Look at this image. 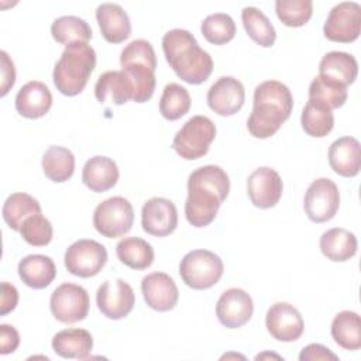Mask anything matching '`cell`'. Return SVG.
<instances>
[{"instance_id":"6da1fadb","label":"cell","mask_w":361,"mask_h":361,"mask_svg":"<svg viewBox=\"0 0 361 361\" xmlns=\"http://www.w3.org/2000/svg\"><path fill=\"white\" fill-rule=\"evenodd\" d=\"M230 192V179L217 165L195 169L188 178V197L185 202L186 220L197 228L209 226L217 216L221 203Z\"/></svg>"},{"instance_id":"7a4b0ae2","label":"cell","mask_w":361,"mask_h":361,"mask_svg":"<svg viewBox=\"0 0 361 361\" xmlns=\"http://www.w3.org/2000/svg\"><path fill=\"white\" fill-rule=\"evenodd\" d=\"M293 97L289 87L279 80H265L254 90V106L247 128L255 138L272 137L289 118Z\"/></svg>"},{"instance_id":"3957f363","label":"cell","mask_w":361,"mask_h":361,"mask_svg":"<svg viewBox=\"0 0 361 361\" xmlns=\"http://www.w3.org/2000/svg\"><path fill=\"white\" fill-rule=\"evenodd\" d=\"M162 49L176 76L189 85L206 82L213 72L210 54L199 47L196 38L188 30L173 28L164 34Z\"/></svg>"},{"instance_id":"277c9868","label":"cell","mask_w":361,"mask_h":361,"mask_svg":"<svg viewBox=\"0 0 361 361\" xmlns=\"http://www.w3.org/2000/svg\"><path fill=\"white\" fill-rule=\"evenodd\" d=\"M94 66L96 51L87 42L66 45L52 72L56 90L65 96H76L82 93Z\"/></svg>"},{"instance_id":"5b68a950","label":"cell","mask_w":361,"mask_h":361,"mask_svg":"<svg viewBox=\"0 0 361 361\" xmlns=\"http://www.w3.org/2000/svg\"><path fill=\"white\" fill-rule=\"evenodd\" d=\"M224 265L221 258L209 250H192L179 264V274L185 285L203 290L216 285L223 276Z\"/></svg>"},{"instance_id":"8992f818","label":"cell","mask_w":361,"mask_h":361,"mask_svg":"<svg viewBox=\"0 0 361 361\" xmlns=\"http://www.w3.org/2000/svg\"><path fill=\"white\" fill-rule=\"evenodd\" d=\"M214 137V123L209 117L197 114L190 117L175 134L172 148L183 159H199L207 154Z\"/></svg>"},{"instance_id":"52a82bcc","label":"cell","mask_w":361,"mask_h":361,"mask_svg":"<svg viewBox=\"0 0 361 361\" xmlns=\"http://www.w3.org/2000/svg\"><path fill=\"white\" fill-rule=\"evenodd\" d=\"M134 223V209L123 196H113L99 203L93 212V226L99 234L117 238L127 234Z\"/></svg>"},{"instance_id":"ba28073f","label":"cell","mask_w":361,"mask_h":361,"mask_svg":"<svg viewBox=\"0 0 361 361\" xmlns=\"http://www.w3.org/2000/svg\"><path fill=\"white\" fill-rule=\"evenodd\" d=\"M66 269L79 278L97 275L107 262V250L96 240L82 238L71 244L65 251Z\"/></svg>"},{"instance_id":"9c48e42d","label":"cell","mask_w":361,"mask_h":361,"mask_svg":"<svg viewBox=\"0 0 361 361\" xmlns=\"http://www.w3.org/2000/svg\"><path fill=\"white\" fill-rule=\"evenodd\" d=\"M89 307V293L80 285L65 282L51 293L49 309L54 317L61 323L72 324L86 319Z\"/></svg>"},{"instance_id":"30bf717a","label":"cell","mask_w":361,"mask_h":361,"mask_svg":"<svg viewBox=\"0 0 361 361\" xmlns=\"http://www.w3.org/2000/svg\"><path fill=\"white\" fill-rule=\"evenodd\" d=\"M305 213L314 223H326L331 220L340 207V192L337 185L329 178L313 180L303 200Z\"/></svg>"},{"instance_id":"8fae6325","label":"cell","mask_w":361,"mask_h":361,"mask_svg":"<svg viewBox=\"0 0 361 361\" xmlns=\"http://www.w3.org/2000/svg\"><path fill=\"white\" fill-rule=\"evenodd\" d=\"M361 31V6L355 1H341L336 4L323 25V34L334 42H353Z\"/></svg>"},{"instance_id":"7c38bea8","label":"cell","mask_w":361,"mask_h":361,"mask_svg":"<svg viewBox=\"0 0 361 361\" xmlns=\"http://www.w3.org/2000/svg\"><path fill=\"white\" fill-rule=\"evenodd\" d=\"M96 303L103 316L111 320H120L133 310L135 295L124 279L104 281L96 292Z\"/></svg>"},{"instance_id":"4fadbf2b","label":"cell","mask_w":361,"mask_h":361,"mask_svg":"<svg viewBox=\"0 0 361 361\" xmlns=\"http://www.w3.org/2000/svg\"><path fill=\"white\" fill-rule=\"evenodd\" d=\"M268 333L278 341L290 343L302 337L305 323L299 310L286 302L274 303L265 316Z\"/></svg>"},{"instance_id":"5bb4252c","label":"cell","mask_w":361,"mask_h":361,"mask_svg":"<svg viewBox=\"0 0 361 361\" xmlns=\"http://www.w3.org/2000/svg\"><path fill=\"white\" fill-rule=\"evenodd\" d=\"M283 183L279 173L269 168H257L247 179V193L251 203L259 209H271L281 200Z\"/></svg>"},{"instance_id":"9a60e30c","label":"cell","mask_w":361,"mask_h":361,"mask_svg":"<svg viewBox=\"0 0 361 361\" xmlns=\"http://www.w3.org/2000/svg\"><path fill=\"white\" fill-rule=\"evenodd\" d=\"M142 230L155 237H165L178 226V210L173 202L165 197H151L141 209Z\"/></svg>"},{"instance_id":"2e32d148","label":"cell","mask_w":361,"mask_h":361,"mask_svg":"<svg viewBox=\"0 0 361 361\" xmlns=\"http://www.w3.org/2000/svg\"><path fill=\"white\" fill-rule=\"evenodd\" d=\"M254 313L251 296L241 288H230L224 290L216 303V316L227 329H238L244 326Z\"/></svg>"},{"instance_id":"e0dca14e","label":"cell","mask_w":361,"mask_h":361,"mask_svg":"<svg viewBox=\"0 0 361 361\" xmlns=\"http://www.w3.org/2000/svg\"><path fill=\"white\" fill-rule=\"evenodd\" d=\"M207 104L219 116L238 113L245 102L244 85L233 76L219 78L207 90Z\"/></svg>"},{"instance_id":"ac0fdd59","label":"cell","mask_w":361,"mask_h":361,"mask_svg":"<svg viewBox=\"0 0 361 361\" xmlns=\"http://www.w3.org/2000/svg\"><path fill=\"white\" fill-rule=\"evenodd\" d=\"M141 292L147 306L157 312L172 310L179 299V290L173 278L165 272H152L144 276Z\"/></svg>"},{"instance_id":"d6986e66","label":"cell","mask_w":361,"mask_h":361,"mask_svg":"<svg viewBox=\"0 0 361 361\" xmlns=\"http://www.w3.org/2000/svg\"><path fill=\"white\" fill-rule=\"evenodd\" d=\"M96 20L103 38L110 44L124 42L131 34L127 11L117 3H102L96 8Z\"/></svg>"},{"instance_id":"ffe728a7","label":"cell","mask_w":361,"mask_h":361,"mask_svg":"<svg viewBox=\"0 0 361 361\" xmlns=\"http://www.w3.org/2000/svg\"><path fill=\"white\" fill-rule=\"evenodd\" d=\"M52 106V94L48 86L39 80H30L16 94V110L25 118L44 117Z\"/></svg>"},{"instance_id":"44dd1931","label":"cell","mask_w":361,"mask_h":361,"mask_svg":"<svg viewBox=\"0 0 361 361\" xmlns=\"http://www.w3.org/2000/svg\"><path fill=\"white\" fill-rule=\"evenodd\" d=\"M329 164L331 169L344 178H353L361 169V147L354 137H340L329 148Z\"/></svg>"},{"instance_id":"7402d4cb","label":"cell","mask_w":361,"mask_h":361,"mask_svg":"<svg viewBox=\"0 0 361 361\" xmlns=\"http://www.w3.org/2000/svg\"><path fill=\"white\" fill-rule=\"evenodd\" d=\"M120 176L117 164L103 155H96L87 159L82 169V180L92 192L102 193L116 186Z\"/></svg>"},{"instance_id":"603a6c76","label":"cell","mask_w":361,"mask_h":361,"mask_svg":"<svg viewBox=\"0 0 361 361\" xmlns=\"http://www.w3.org/2000/svg\"><path fill=\"white\" fill-rule=\"evenodd\" d=\"M94 96L100 103L120 106L133 100V85L123 71H107L97 78Z\"/></svg>"},{"instance_id":"cb8c5ba5","label":"cell","mask_w":361,"mask_h":361,"mask_svg":"<svg viewBox=\"0 0 361 361\" xmlns=\"http://www.w3.org/2000/svg\"><path fill=\"white\" fill-rule=\"evenodd\" d=\"M18 276L32 289H44L52 283L56 276V267L51 257L31 254L18 262Z\"/></svg>"},{"instance_id":"d4e9b609","label":"cell","mask_w":361,"mask_h":361,"mask_svg":"<svg viewBox=\"0 0 361 361\" xmlns=\"http://www.w3.org/2000/svg\"><path fill=\"white\" fill-rule=\"evenodd\" d=\"M93 348V337L85 329H65L52 338V350L62 358L85 360Z\"/></svg>"},{"instance_id":"484cf974","label":"cell","mask_w":361,"mask_h":361,"mask_svg":"<svg viewBox=\"0 0 361 361\" xmlns=\"http://www.w3.org/2000/svg\"><path fill=\"white\" fill-rule=\"evenodd\" d=\"M358 62L357 59L343 51L327 52L319 63V75L334 80L343 86L351 85L357 79Z\"/></svg>"},{"instance_id":"4316f807","label":"cell","mask_w":361,"mask_h":361,"mask_svg":"<svg viewBox=\"0 0 361 361\" xmlns=\"http://www.w3.org/2000/svg\"><path fill=\"white\" fill-rule=\"evenodd\" d=\"M322 254L333 262H344L357 252V237L347 228L334 227L324 231L320 237Z\"/></svg>"},{"instance_id":"83f0119b","label":"cell","mask_w":361,"mask_h":361,"mask_svg":"<svg viewBox=\"0 0 361 361\" xmlns=\"http://www.w3.org/2000/svg\"><path fill=\"white\" fill-rule=\"evenodd\" d=\"M334 341L344 350L355 351L361 347V319L360 314L351 310L337 313L330 329Z\"/></svg>"},{"instance_id":"f1b7e54d","label":"cell","mask_w":361,"mask_h":361,"mask_svg":"<svg viewBox=\"0 0 361 361\" xmlns=\"http://www.w3.org/2000/svg\"><path fill=\"white\" fill-rule=\"evenodd\" d=\"M42 171L48 179L56 183L66 182L75 172V155L61 145H51L42 155Z\"/></svg>"},{"instance_id":"f546056e","label":"cell","mask_w":361,"mask_h":361,"mask_svg":"<svg viewBox=\"0 0 361 361\" xmlns=\"http://www.w3.org/2000/svg\"><path fill=\"white\" fill-rule=\"evenodd\" d=\"M118 259L131 269H147L154 262V248L140 237H124L116 245Z\"/></svg>"},{"instance_id":"4dcf8cb0","label":"cell","mask_w":361,"mask_h":361,"mask_svg":"<svg viewBox=\"0 0 361 361\" xmlns=\"http://www.w3.org/2000/svg\"><path fill=\"white\" fill-rule=\"evenodd\" d=\"M39 213H41V206L38 200L24 192L11 193L4 200L3 210H1L6 224L14 231H20L27 217L39 214Z\"/></svg>"},{"instance_id":"1f68e13d","label":"cell","mask_w":361,"mask_h":361,"mask_svg":"<svg viewBox=\"0 0 361 361\" xmlns=\"http://www.w3.org/2000/svg\"><path fill=\"white\" fill-rule=\"evenodd\" d=\"M300 124L307 135L316 138L326 137L334 127L333 110L324 103L309 100L302 110Z\"/></svg>"},{"instance_id":"d6a6232c","label":"cell","mask_w":361,"mask_h":361,"mask_svg":"<svg viewBox=\"0 0 361 361\" xmlns=\"http://www.w3.org/2000/svg\"><path fill=\"white\" fill-rule=\"evenodd\" d=\"M241 21L248 37L264 48L274 45L276 39V32L269 21V18L257 7L248 6L241 11Z\"/></svg>"},{"instance_id":"836d02e7","label":"cell","mask_w":361,"mask_h":361,"mask_svg":"<svg viewBox=\"0 0 361 361\" xmlns=\"http://www.w3.org/2000/svg\"><path fill=\"white\" fill-rule=\"evenodd\" d=\"M121 71L127 75L133 85V102H148L155 90V68L141 62H130L121 65Z\"/></svg>"},{"instance_id":"e575fe53","label":"cell","mask_w":361,"mask_h":361,"mask_svg":"<svg viewBox=\"0 0 361 361\" xmlns=\"http://www.w3.org/2000/svg\"><path fill=\"white\" fill-rule=\"evenodd\" d=\"M51 34L56 42L69 45L75 42H89L93 32L83 18L78 16H62L54 20Z\"/></svg>"},{"instance_id":"d590c367","label":"cell","mask_w":361,"mask_h":361,"mask_svg":"<svg viewBox=\"0 0 361 361\" xmlns=\"http://www.w3.org/2000/svg\"><path fill=\"white\" fill-rule=\"evenodd\" d=\"M190 103V94L186 87L178 83H168L159 99V113L164 118L175 121L189 111Z\"/></svg>"},{"instance_id":"8d00e7d4","label":"cell","mask_w":361,"mask_h":361,"mask_svg":"<svg viewBox=\"0 0 361 361\" xmlns=\"http://www.w3.org/2000/svg\"><path fill=\"white\" fill-rule=\"evenodd\" d=\"M348 97L345 86L317 75L309 85V100L324 103L331 110L341 107Z\"/></svg>"},{"instance_id":"74e56055","label":"cell","mask_w":361,"mask_h":361,"mask_svg":"<svg viewBox=\"0 0 361 361\" xmlns=\"http://www.w3.org/2000/svg\"><path fill=\"white\" fill-rule=\"evenodd\" d=\"M200 31L207 42L214 45H223L234 38L237 28L231 16L226 13H214L209 14L202 21Z\"/></svg>"},{"instance_id":"f35d334b","label":"cell","mask_w":361,"mask_h":361,"mask_svg":"<svg viewBox=\"0 0 361 361\" xmlns=\"http://www.w3.org/2000/svg\"><path fill=\"white\" fill-rule=\"evenodd\" d=\"M275 11L286 27L305 25L313 13L312 0H276Z\"/></svg>"},{"instance_id":"ab89813d","label":"cell","mask_w":361,"mask_h":361,"mask_svg":"<svg viewBox=\"0 0 361 361\" xmlns=\"http://www.w3.org/2000/svg\"><path fill=\"white\" fill-rule=\"evenodd\" d=\"M20 234L25 243L34 247H45L51 243L54 235V228L51 221L41 213L30 216L24 220Z\"/></svg>"},{"instance_id":"60d3db41","label":"cell","mask_w":361,"mask_h":361,"mask_svg":"<svg viewBox=\"0 0 361 361\" xmlns=\"http://www.w3.org/2000/svg\"><path fill=\"white\" fill-rule=\"evenodd\" d=\"M130 62L147 63L157 69V55L151 42H148L147 39H134L127 44L120 54V65H126Z\"/></svg>"},{"instance_id":"b9f144b4","label":"cell","mask_w":361,"mask_h":361,"mask_svg":"<svg viewBox=\"0 0 361 361\" xmlns=\"http://www.w3.org/2000/svg\"><path fill=\"white\" fill-rule=\"evenodd\" d=\"M1 55V87H0V96H6L8 90L13 87L16 82V68L14 62L8 56L6 51L0 52Z\"/></svg>"},{"instance_id":"7bdbcfd3","label":"cell","mask_w":361,"mask_h":361,"mask_svg":"<svg viewBox=\"0 0 361 361\" xmlns=\"http://www.w3.org/2000/svg\"><path fill=\"white\" fill-rule=\"evenodd\" d=\"M20 344L18 331L10 324L0 326V354L6 355L14 353Z\"/></svg>"},{"instance_id":"ee69618b","label":"cell","mask_w":361,"mask_h":361,"mask_svg":"<svg viewBox=\"0 0 361 361\" xmlns=\"http://www.w3.org/2000/svg\"><path fill=\"white\" fill-rule=\"evenodd\" d=\"M299 360L300 361H314V360H334V361H337L338 357L334 353H331L327 347H324L323 344L312 343L300 351Z\"/></svg>"},{"instance_id":"f6af8a7d","label":"cell","mask_w":361,"mask_h":361,"mask_svg":"<svg viewBox=\"0 0 361 361\" xmlns=\"http://www.w3.org/2000/svg\"><path fill=\"white\" fill-rule=\"evenodd\" d=\"M18 303V290L13 283L1 282V302H0V314L6 316L16 309Z\"/></svg>"}]
</instances>
